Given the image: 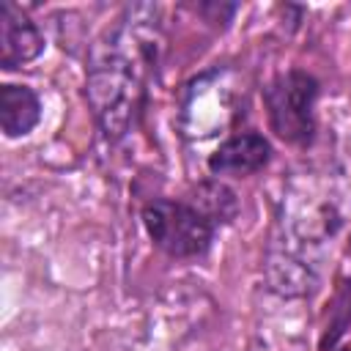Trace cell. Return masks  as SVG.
Masks as SVG:
<instances>
[{
    "instance_id": "cell-9",
    "label": "cell",
    "mask_w": 351,
    "mask_h": 351,
    "mask_svg": "<svg viewBox=\"0 0 351 351\" xmlns=\"http://www.w3.org/2000/svg\"><path fill=\"white\" fill-rule=\"evenodd\" d=\"M348 252H351V241H348Z\"/></svg>"
},
{
    "instance_id": "cell-7",
    "label": "cell",
    "mask_w": 351,
    "mask_h": 351,
    "mask_svg": "<svg viewBox=\"0 0 351 351\" xmlns=\"http://www.w3.org/2000/svg\"><path fill=\"white\" fill-rule=\"evenodd\" d=\"M186 197H189L217 228L230 225V222L236 219V214H239V197H236V192H233L228 184H222L219 178H208V181L195 184Z\"/></svg>"
},
{
    "instance_id": "cell-2",
    "label": "cell",
    "mask_w": 351,
    "mask_h": 351,
    "mask_svg": "<svg viewBox=\"0 0 351 351\" xmlns=\"http://www.w3.org/2000/svg\"><path fill=\"white\" fill-rule=\"evenodd\" d=\"M143 225L165 255L189 261L203 258L217 236V225L184 195V197H156L143 206Z\"/></svg>"
},
{
    "instance_id": "cell-8",
    "label": "cell",
    "mask_w": 351,
    "mask_h": 351,
    "mask_svg": "<svg viewBox=\"0 0 351 351\" xmlns=\"http://www.w3.org/2000/svg\"><path fill=\"white\" fill-rule=\"evenodd\" d=\"M335 351H351V348H348V346H343V348H335Z\"/></svg>"
},
{
    "instance_id": "cell-5",
    "label": "cell",
    "mask_w": 351,
    "mask_h": 351,
    "mask_svg": "<svg viewBox=\"0 0 351 351\" xmlns=\"http://www.w3.org/2000/svg\"><path fill=\"white\" fill-rule=\"evenodd\" d=\"M44 52V36L14 3H0V66L5 71L36 60Z\"/></svg>"
},
{
    "instance_id": "cell-3",
    "label": "cell",
    "mask_w": 351,
    "mask_h": 351,
    "mask_svg": "<svg viewBox=\"0 0 351 351\" xmlns=\"http://www.w3.org/2000/svg\"><path fill=\"white\" fill-rule=\"evenodd\" d=\"M318 90V80L302 69H288L263 88L269 126L280 140L291 145L313 143Z\"/></svg>"
},
{
    "instance_id": "cell-6",
    "label": "cell",
    "mask_w": 351,
    "mask_h": 351,
    "mask_svg": "<svg viewBox=\"0 0 351 351\" xmlns=\"http://www.w3.org/2000/svg\"><path fill=\"white\" fill-rule=\"evenodd\" d=\"M41 121V99L33 88L5 82L0 85V126L5 137H25Z\"/></svg>"
},
{
    "instance_id": "cell-1",
    "label": "cell",
    "mask_w": 351,
    "mask_h": 351,
    "mask_svg": "<svg viewBox=\"0 0 351 351\" xmlns=\"http://www.w3.org/2000/svg\"><path fill=\"white\" fill-rule=\"evenodd\" d=\"M154 5H129L90 44L85 93L107 140L126 137L143 115L156 74L162 30Z\"/></svg>"
},
{
    "instance_id": "cell-4",
    "label": "cell",
    "mask_w": 351,
    "mask_h": 351,
    "mask_svg": "<svg viewBox=\"0 0 351 351\" xmlns=\"http://www.w3.org/2000/svg\"><path fill=\"white\" fill-rule=\"evenodd\" d=\"M269 159H271V143L261 132H236L214 148L206 165L217 178L219 176L241 178L263 170Z\"/></svg>"
}]
</instances>
